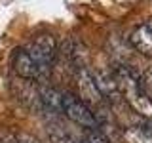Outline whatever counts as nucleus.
Wrapping results in <instances>:
<instances>
[{
	"label": "nucleus",
	"instance_id": "nucleus-6",
	"mask_svg": "<svg viewBox=\"0 0 152 143\" xmlns=\"http://www.w3.org/2000/svg\"><path fill=\"white\" fill-rule=\"evenodd\" d=\"M129 44L137 54L152 57V29L148 25H139L129 35Z\"/></svg>",
	"mask_w": 152,
	"mask_h": 143
},
{
	"label": "nucleus",
	"instance_id": "nucleus-1",
	"mask_svg": "<svg viewBox=\"0 0 152 143\" xmlns=\"http://www.w3.org/2000/svg\"><path fill=\"white\" fill-rule=\"evenodd\" d=\"M57 48H59V44H57V40L51 35H38L25 48L27 54L40 67L42 78L50 76L51 73V67H53L55 59H57Z\"/></svg>",
	"mask_w": 152,
	"mask_h": 143
},
{
	"label": "nucleus",
	"instance_id": "nucleus-2",
	"mask_svg": "<svg viewBox=\"0 0 152 143\" xmlns=\"http://www.w3.org/2000/svg\"><path fill=\"white\" fill-rule=\"evenodd\" d=\"M74 80H76V88H78V97L82 99L93 113L108 107V101L103 97V94L99 92L97 84H95V80H93V74L88 67L76 69L74 71Z\"/></svg>",
	"mask_w": 152,
	"mask_h": 143
},
{
	"label": "nucleus",
	"instance_id": "nucleus-4",
	"mask_svg": "<svg viewBox=\"0 0 152 143\" xmlns=\"http://www.w3.org/2000/svg\"><path fill=\"white\" fill-rule=\"evenodd\" d=\"M12 67L15 71V74L21 80H42L40 67L36 65V61L27 54L25 48L15 50V54L12 57Z\"/></svg>",
	"mask_w": 152,
	"mask_h": 143
},
{
	"label": "nucleus",
	"instance_id": "nucleus-11",
	"mask_svg": "<svg viewBox=\"0 0 152 143\" xmlns=\"http://www.w3.org/2000/svg\"><path fill=\"white\" fill-rule=\"evenodd\" d=\"M15 141L17 143H42L38 137H34V136H31V133H15Z\"/></svg>",
	"mask_w": 152,
	"mask_h": 143
},
{
	"label": "nucleus",
	"instance_id": "nucleus-10",
	"mask_svg": "<svg viewBox=\"0 0 152 143\" xmlns=\"http://www.w3.org/2000/svg\"><path fill=\"white\" fill-rule=\"evenodd\" d=\"M82 141L84 143H108V139L99 130H86Z\"/></svg>",
	"mask_w": 152,
	"mask_h": 143
},
{
	"label": "nucleus",
	"instance_id": "nucleus-7",
	"mask_svg": "<svg viewBox=\"0 0 152 143\" xmlns=\"http://www.w3.org/2000/svg\"><path fill=\"white\" fill-rule=\"evenodd\" d=\"M38 99L40 105L50 111L51 114H61L63 113V92L51 86H40L38 88Z\"/></svg>",
	"mask_w": 152,
	"mask_h": 143
},
{
	"label": "nucleus",
	"instance_id": "nucleus-13",
	"mask_svg": "<svg viewBox=\"0 0 152 143\" xmlns=\"http://www.w3.org/2000/svg\"><path fill=\"white\" fill-rule=\"evenodd\" d=\"M148 27H150V29H152V19H150V23H148Z\"/></svg>",
	"mask_w": 152,
	"mask_h": 143
},
{
	"label": "nucleus",
	"instance_id": "nucleus-3",
	"mask_svg": "<svg viewBox=\"0 0 152 143\" xmlns=\"http://www.w3.org/2000/svg\"><path fill=\"white\" fill-rule=\"evenodd\" d=\"M63 114L70 122L78 124L86 130H97L99 124L93 116V111L80 97L72 94H63Z\"/></svg>",
	"mask_w": 152,
	"mask_h": 143
},
{
	"label": "nucleus",
	"instance_id": "nucleus-9",
	"mask_svg": "<svg viewBox=\"0 0 152 143\" xmlns=\"http://www.w3.org/2000/svg\"><path fill=\"white\" fill-rule=\"evenodd\" d=\"M141 88H142V92L152 99V67H148V69L141 74Z\"/></svg>",
	"mask_w": 152,
	"mask_h": 143
},
{
	"label": "nucleus",
	"instance_id": "nucleus-5",
	"mask_svg": "<svg viewBox=\"0 0 152 143\" xmlns=\"http://www.w3.org/2000/svg\"><path fill=\"white\" fill-rule=\"evenodd\" d=\"M91 74H93V80H95V84H97L99 92L103 94V97L107 99L108 103H114V101H118V99H122L118 82H116V78H114L110 69H95V71H91Z\"/></svg>",
	"mask_w": 152,
	"mask_h": 143
},
{
	"label": "nucleus",
	"instance_id": "nucleus-12",
	"mask_svg": "<svg viewBox=\"0 0 152 143\" xmlns=\"http://www.w3.org/2000/svg\"><path fill=\"white\" fill-rule=\"evenodd\" d=\"M0 143H17L15 136H10V133H2L0 136Z\"/></svg>",
	"mask_w": 152,
	"mask_h": 143
},
{
	"label": "nucleus",
	"instance_id": "nucleus-8",
	"mask_svg": "<svg viewBox=\"0 0 152 143\" xmlns=\"http://www.w3.org/2000/svg\"><path fill=\"white\" fill-rule=\"evenodd\" d=\"M126 143H152V132L145 126H127L122 132Z\"/></svg>",
	"mask_w": 152,
	"mask_h": 143
}]
</instances>
